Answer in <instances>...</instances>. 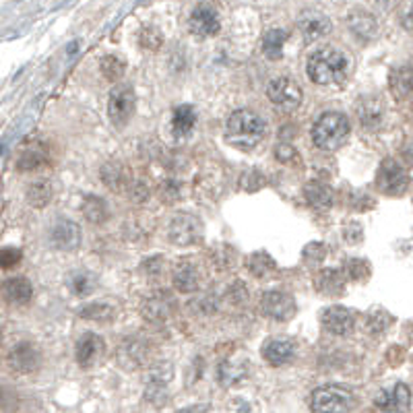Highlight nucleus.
<instances>
[{"label":"nucleus","instance_id":"393cba45","mask_svg":"<svg viewBox=\"0 0 413 413\" xmlns=\"http://www.w3.org/2000/svg\"><path fill=\"white\" fill-rule=\"evenodd\" d=\"M46 162H48V149L44 143L35 140V143H29L23 147V151L17 157V168L27 172V170H35V168L44 166Z\"/></svg>","mask_w":413,"mask_h":413},{"label":"nucleus","instance_id":"ea45409f","mask_svg":"<svg viewBox=\"0 0 413 413\" xmlns=\"http://www.w3.org/2000/svg\"><path fill=\"white\" fill-rule=\"evenodd\" d=\"M138 41H140V46L145 48V50H151V52H155L159 46H162V34H159V29H155V27H143V32H140V37H138Z\"/></svg>","mask_w":413,"mask_h":413},{"label":"nucleus","instance_id":"0eeeda50","mask_svg":"<svg viewBox=\"0 0 413 413\" xmlns=\"http://www.w3.org/2000/svg\"><path fill=\"white\" fill-rule=\"evenodd\" d=\"M140 312L149 322H155V324L166 322L176 312V298L168 289H155L143 300Z\"/></svg>","mask_w":413,"mask_h":413},{"label":"nucleus","instance_id":"423d86ee","mask_svg":"<svg viewBox=\"0 0 413 413\" xmlns=\"http://www.w3.org/2000/svg\"><path fill=\"white\" fill-rule=\"evenodd\" d=\"M267 98L281 110H296L304 100V91L296 79L277 77L267 85Z\"/></svg>","mask_w":413,"mask_h":413},{"label":"nucleus","instance_id":"c85d7f7f","mask_svg":"<svg viewBox=\"0 0 413 413\" xmlns=\"http://www.w3.org/2000/svg\"><path fill=\"white\" fill-rule=\"evenodd\" d=\"M246 269H248L254 277L263 279V277L271 275V273L275 271L277 263L269 252L258 250V252H252V254L246 258Z\"/></svg>","mask_w":413,"mask_h":413},{"label":"nucleus","instance_id":"7ed1b4c3","mask_svg":"<svg viewBox=\"0 0 413 413\" xmlns=\"http://www.w3.org/2000/svg\"><path fill=\"white\" fill-rule=\"evenodd\" d=\"M349 133H351V124H349L347 116L339 114V112H327L312 126V143L318 149L335 151L341 145H345V140L349 138Z\"/></svg>","mask_w":413,"mask_h":413},{"label":"nucleus","instance_id":"c9c22d12","mask_svg":"<svg viewBox=\"0 0 413 413\" xmlns=\"http://www.w3.org/2000/svg\"><path fill=\"white\" fill-rule=\"evenodd\" d=\"M81 316L89 318V320H98V322H107L114 318V308L107 304H102V302H93L81 310Z\"/></svg>","mask_w":413,"mask_h":413},{"label":"nucleus","instance_id":"c03bdc74","mask_svg":"<svg viewBox=\"0 0 413 413\" xmlns=\"http://www.w3.org/2000/svg\"><path fill=\"white\" fill-rule=\"evenodd\" d=\"M275 157L279 162H283V164H287V162H294L296 157H298V153H296V149L291 147V145H277L275 149Z\"/></svg>","mask_w":413,"mask_h":413},{"label":"nucleus","instance_id":"b1692460","mask_svg":"<svg viewBox=\"0 0 413 413\" xmlns=\"http://www.w3.org/2000/svg\"><path fill=\"white\" fill-rule=\"evenodd\" d=\"M351 32L362 37V39H372L376 32H379V25H376V19L372 13L368 11H362V8H355L349 13V19H347Z\"/></svg>","mask_w":413,"mask_h":413},{"label":"nucleus","instance_id":"79ce46f5","mask_svg":"<svg viewBox=\"0 0 413 413\" xmlns=\"http://www.w3.org/2000/svg\"><path fill=\"white\" fill-rule=\"evenodd\" d=\"M391 316H388V312L386 310H372V314H370V329L374 331V333H384L386 331V327L391 324Z\"/></svg>","mask_w":413,"mask_h":413},{"label":"nucleus","instance_id":"f03ea898","mask_svg":"<svg viewBox=\"0 0 413 413\" xmlns=\"http://www.w3.org/2000/svg\"><path fill=\"white\" fill-rule=\"evenodd\" d=\"M267 135V122L252 110H236L228 118L225 138L238 149H254Z\"/></svg>","mask_w":413,"mask_h":413},{"label":"nucleus","instance_id":"39448f33","mask_svg":"<svg viewBox=\"0 0 413 413\" xmlns=\"http://www.w3.org/2000/svg\"><path fill=\"white\" fill-rule=\"evenodd\" d=\"M137 107V96L135 89L129 83H118L110 91V102H107V114L114 126H124L133 118Z\"/></svg>","mask_w":413,"mask_h":413},{"label":"nucleus","instance_id":"f3484780","mask_svg":"<svg viewBox=\"0 0 413 413\" xmlns=\"http://www.w3.org/2000/svg\"><path fill=\"white\" fill-rule=\"evenodd\" d=\"M50 244L56 250H77L81 246V230L74 221L69 219H60L52 225L50 230Z\"/></svg>","mask_w":413,"mask_h":413},{"label":"nucleus","instance_id":"9b49d317","mask_svg":"<svg viewBox=\"0 0 413 413\" xmlns=\"http://www.w3.org/2000/svg\"><path fill=\"white\" fill-rule=\"evenodd\" d=\"M376 407L382 413H407L412 407V391L405 382H397L393 388L379 393Z\"/></svg>","mask_w":413,"mask_h":413},{"label":"nucleus","instance_id":"aec40b11","mask_svg":"<svg viewBox=\"0 0 413 413\" xmlns=\"http://www.w3.org/2000/svg\"><path fill=\"white\" fill-rule=\"evenodd\" d=\"M345 283H347V279L337 269H324V271H320L318 275L314 277V289L318 294H322V296H329V298L341 296L345 289Z\"/></svg>","mask_w":413,"mask_h":413},{"label":"nucleus","instance_id":"412c9836","mask_svg":"<svg viewBox=\"0 0 413 413\" xmlns=\"http://www.w3.org/2000/svg\"><path fill=\"white\" fill-rule=\"evenodd\" d=\"M263 358L271 366H283L296 358V347L287 339H269L263 345Z\"/></svg>","mask_w":413,"mask_h":413},{"label":"nucleus","instance_id":"1a4fd4ad","mask_svg":"<svg viewBox=\"0 0 413 413\" xmlns=\"http://www.w3.org/2000/svg\"><path fill=\"white\" fill-rule=\"evenodd\" d=\"M168 236L178 246L197 244L203 236V223L190 213H178L168 225Z\"/></svg>","mask_w":413,"mask_h":413},{"label":"nucleus","instance_id":"4be33fe9","mask_svg":"<svg viewBox=\"0 0 413 413\" xmlns=\"http://www.w3.org/2000/svg\"><path fill=\"white\" fill-rule=\"evenodd\" d=\"M173 285L178 291L182 294H192L201 287V273L199 269L192 265V263H180L176 269H173Z\"/></svg>","mask_w":413,"mask_h":413},{"label":"nucleus","instance_id":"473e14b6","mask_svg":"<svg viewBox=\"0 0 413 413\" xmlns=\"http://www.w3.org/2000/svg\"><path fill=\"white\" fill-rule=\"evenodd\" d=\"M102 178L105 180V184H107L112 190H122V188L129 184V173H126L122 164H107V166L103 168Z\"/></svg>","mask_w":413,"mask_h":413},{"label":"nucleus","instance_id":"e433bc0d","mask_svg":"<svg viewBox=\"0 0 413 413\" xmlns=\"http://www.w3.org/2000/svg\"><path fill=\"white\" fill-rule=\"evenodd\" d=\"M324 258H327V244L322 242H310L302 252V261L308 267H318Z\"/></svg>","mask_w":413,"mask_h":413},{"label":"nucleus","instance_id":"ddd939ff","mask_svg":"<svg viewBox=\"0 0 413 413\" xmlns=\"http://www.w3.org/2000/svg\"><path fill=\"white\" fill-rule=\"evenodd\" d=\"M298 27H300V34L304 35L306 41H316V39H322L324 35H329L331 19L320 11L306 8L298 15Z\"/></svg>","mask_w":413,"mask_h":413},{"label":"nucleus","instance_id":"a18cd8bd","mask_svg":"<svg viewBox=\"0 0 413 413\" xmlns=\"http://www.w3.org/2000/svg\"><path fill=\"white\" fill-rule=\"evenodd\" d=\"M178 413H206L205 405H190V407H184Z\"/></svg>","mask_w":413,"mask_h":413},{"label":"nucleus","instance_id":"dca6fc26","mask_svg":"<svg viewBox=\"0 0 413 413\" xmlns=\"http://www.w3.org/2000/svg\"><path fill=\"white\" fill-rule=\"evenodd\" d=\"M320 322L322 327L333 333V335H349L355 327V318H353V312L345 306H329V308L322 310V316H320Z\"/></svg>","mask_w":413,"mask_h":413},{"label":"nucleus","instance_id":"2f4dec72","mask_svg":"<svg viewBox=\"0 0 413 413\" xmlns=\"http://www.w3.org/2000/svg\"><path fill=\"white\" fill-rule=\"evenodd\" d=\"M83 213H85V217L91 221V223H103V221H107V217H110V206L107 203L100 199V197H96V195H89V197H85V201H83Z\"/></svg>","mask_w":413,"mask_h":413},{"label":"nucleus","instance_id":"6e6552de","mask_svg":"<svg viewBox=\"0 0 413 413\" xmlns=\"http://www.w3.org/2000/svg\"><path fill=\"white\" fill-rule=\"evenodd\" d=\"M407 182H409L407 173L397 159H384L380 164L379 173H376V186H379L380 192H384L388 197L403 195L407 188Z\"/></svg>","mask_w":413,"mask_h":413},{"label":"nucleus","instance_id":"a211bd4d","mask_svg":"<svg viewBox=\"0 0 413 413\" xmlns=\"http://www.w3.org/2000/svg\"><path fill=\"white\" fill-rule=\"evenodd\" d=\"M103 339L96 333H85L79 341H77V349H74V355H77V362L81 368H91L100 358L103 355Z\"/></svg>","mask_w":413,"mask_h":413},{"label":"nucleus","instance_id":"cd10ccee","mask_svg":"<svg viewBox=\"0 0 413 413\" xmlns=\"http://www.w3.org/2000/svg\"><path fill=\"white\" fill-rule=\"evenodd\" d=\"M388 87H391V93L397 100H407L409 98V93H412V69H409V65L397 67L391 72Z\"/></svg>","mask_w":413,"mask_h":413},{"label":"nucleus","instance_id":"20e7f679","mask_svg":"<svg viewBox=\"0 0 413 413\" xmlns=\"http://www.w3.org/2000/svg\"><path fill=\"white\" fill-rule=\"evenodd\" d=\"M310 407L314 413H351L355 397L339 384H324L312 393Z\"/></svg>","mask_w":413,"mask_h":413},{"label":"nucleus","instance_id":"7c9ffc66","mask_svg":"<svg viewBox=\"0 0 413 413\" xmlns=\"http://www.w3.org/2000/svg\"><path fill=\"white\" fill-rule=\"evenodd\" d=\"M52 197H54V186L50 180H37L27 188V201H29V205L37 206V209L48 205L52 201Z\"/></svg>","mask_w":413,"mask_h":413},{"label":"nucleus","instance_id":"58836bf2","mask_svg":"<svg viewBox=\"0 0 413 413\" xmlns=\"http://www.w3.org/2000/svg\"><path fill=\"white\" fill-rule=\"evenodd\" d=\"M265 184H267L265 176L261 172H256V170H250V172L242 173L240 188L242 190H246V192H256V190H261Z\"/></svg>","mask_w":413,"mask_h":413},{"label":"nucleus","instance_id":"4c0bfd02","mask_svg":"<svg viewBox=\"0 0 413 413\" xmlns=\"http://www.w3.org/2000/svg\"><path fill=\"white\" fill-rule=\"evenodd\" d=\"M345 273L353 281H366V277L370 275V263L362 261V258H351L345 263Z\"/></svg>","mask_w":413,"mask_h":413},{"label":"nucleus","instance_id":"2eb2a0df","mask_svg":"<svg viewBox=\"0 0 413 413\" xmlns=\"http://www.w3.org/2000/svg\"><path fill=\"white\" fill-rule=\"evenodd\" d=\"M116 358L120 362V366H124L129 370H135V368H140L147 362L149 347L138 337H126V339H122V343L118 345Z\"/></svg>","mask_w":413,"mask_h":413},{"label":"nucleus","instance_id":"72a5a7b5","mask_svg":"<svg viewBox=\"0 0 413 413\" xmlns=\"http://www.w3.org/2000/svg\"><path fill=\"white\" fill-rule=\"evenodd\" d=\"M69 285L74 296L83 298V296H89L96 289V279H93V275L85 273V271H79V273H74V275L70 277Z\"/></svg>","mask_w":413,"mask_h":413},{"label":"nucleus","instance_id":"f8f14e48","mask_svg":"<svg viewBox=\"0 0 413 413\" xmlns=\"http://www.w3.org/2000/svg\"><path fill=\"white\" fill-rule=\"evenodd\" d=\"M190 32L199 37H213L219 34V13L211 6V4H197L190 13V21H188Z\"/></svg>","mask_w":413,"mask_h":413},{"label":"nucleus","instance_id":"5701e85b","mask_svg":"<svg viewBox=\"0 0 413 413\" xmlns=\"http://www.w3.org/2000/svg\"><path fill=\"white\" fill-rule=\"evenodd\" d=\"M304 199L312 209L316 211H327L335 203V192L329 184L324 182H310L304 188Z\"/></svg>","mask_w":413,"mask_h":413},{"label":"nucleus","instance_id":"c756f323","mask_svg":"<svg viewBox=\"0 0 413 413\" xmlns=\"http://www.w3.org/2000/svg\"><path fill=\"white\" fill-rule=\"evenodd\" d=\"M287 41V32L285 29H269L265 37H263V52L267 58L271 60H279L283 56V44Z\"/></svg>","mask_w":413,"mask_h":413},{"label":"nucleus","instance_id":"4468645a","mask_svg":"<svg viewBox=\"0 0 413 413\" xmlns=\"http://www.w3.org/2000/svg\"><path fill=\"white\" fill-rule=\"evenodd\" d=\"M41 364V353L32 343L15 345L8 353V366L19 374H32Z\"/></svg>","mask_w":413,"mask_h":413},{"label":"nucleus","instance_id":"a19ab883","mask_svg":"<svg viewBox=\"0 0 413 413\" xmlns=\"http://www.w3.org/2000/svg\"><path fill=\"white\" fill-rule=\"evenodd\" d=\"M23 258V252L19 248H13V246H6L0 250V269L8 271L13 267H17Z\"/></svg>","mask_w":413,"mask_h":413},{"label":"nucleus","instance_id":"f704fd0d","mask_svg":"<svg viewBox=\"0 0 413 413\" xmlns=\"http://www.w3.org/2000/svg\"><path fill=\"white\" fill-rule=\"evenodd\" d=\"M100 67H102L103 77H105L107 81H112V83H118V81L122 79L124 70H126L124 69V60L118 58V56H103Z\"/></svg>","mask_w":413,"mask_h":413},{"label":"nucleus","instance_id":"bb28decb","mask_svg":"<svg viewBox=\"0 0 413 413\" xmlns=\"http://www.w3.org/2000/svg\"><path fill=\"white\" fill-rule=\"evenodd\" d=\"M195 124H197V112H195V107H192V105L184 103V105H178V107L173 110V116H172L173 137H178V138L188 137V135L192 133Z\"/></svg>","mask_w":413,"mask_h":413},{"label":"nucleus","instance_id":"9d476101","mask_svg":"<svg viewBox=\"0 0 413 413\" xmlns=\"http://www.w3.org/2000/svg\"><path fill=\"white\" fill-rule=\"evenodd\" d=\"M296 300L285 291H267L261 298V312L277 322H287L296 316Z\"/></svg>","mask_w":413,"mask_h":413},{"label":"nucleus","instance_id":"a878e982","mask_svg":"<svg viewBox=\"0 0 413 413\" xmlns=\"http://www.w3.org/2000/svg\"><path fill=\"white\" fill-rule=\"evenodd\" d=\"M358 118L362 126L376 129L384 120V103L379 98H362V102L358 103Z\"/></svg>","mask_w":413,"mask_h":413},{"label":"nucleus","instance_id":"f257e3e1","mask_svg":"<svg viewBox=\"0 0 413 413\" xmlns=\"http://www.w3.org/2000/svg\"><path fill=\"white\" fill-rule=\"evenodd\" d=\"M353 70V58L339 48H320L312 52L306 65L308 77L318 85H341Z\"/></svg>","mask_w":413,"mask_h":413},{"label":"nucleus","instance_id":"37998d69","mask_svg":"<svg viewBox=\"0 0 413 413\" xmlns=\"http://www.w3.org/2000/svg\"><path fill=\"white\" fill-rule=\"evenodd\" d=\"M343 240L347 244H360V242L364 240V228H362V223H358V221L347 223L343 228Z\"/></svg>","mask_w":413,"mask_h":413},{"label":"nucleus","instance_id":"6ab92c4d","mask_svg":"<svg viewBox=\"0 0 413 413\" xmlns=\"http://www.w3.org/2000/svg\"><path fill=\"white\" fill-rule=\"evenodd\" d=\"M2 296L8 304L15 306H23L32 300L34 296V287L25 277H11L2 283Z\"/></svg>","mask_w":413,"mask_h":413}]
</instances>
